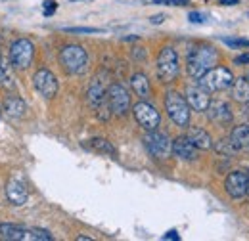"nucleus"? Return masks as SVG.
<instances>
[{
  "mask_svg": "<svg viewBox=\"0 0 249 241\" xmlns=\"http://www.w3.org/2000/svg\"><path fill=\"white\" fill-rule=\"evenodd\" d=\"M218 54L211 46H196L188 54V75L196 81H199L209 69L217 65Z\"/></svg>",
  "mask_w": 249,
  "mask_h": 241,
  "instance_id": "nucleus-1",
  "label": "nucleus"
},
{
  "mask_svg": "<svg viewBox=\"0 0 249 241\" xmlns=\"http://www.w3.org/2000/svg\"><path fill=\"white\" fill-rule=\"evenodd\" d=\"M60 63L62 67L71 73V75H81L87 71V65H89V54L83 46H77V44H69V46H63L62 52H60Z\"/></svg>",
  "mask_w": 249,
  "mask_h": 241,
  "instance_id": "nucleus-2",
  "label": "nucleus"
},
{
  "mask_svg": "<svg viewBox=\"0 0 249 241\" xmlns=\"http://www.w3.org/2000/svg\"><path fill=\"white\" fill-rule=\"evenodd\" d=\"M0 238L12 241H52V236L46 230L25 228L18 224H0Z\"/></svg>",
  "mask_w": 249,
  "mask_h": 241,
  "instance_id": "nucleus-3",
  "label": "nucleus"
},
{
  "mask_svg": "<svg viewBox=\"0 0 249 241\" xmlns=\"http://www.w3.org/2000/svg\"><path fill=\"white\" fill-rule=\"evenodd\" d=\"M165 109L167 115L177 126H188L190 124V105L178 92H167L165 96Z\"/></svg>",
  "mask_w": 249,
  "mask_h": 241,
  "instance_id": "nucleus-4",
  "label": "nucleus"
},
{
  "mask_svg": "<svg viewBox=\"0 0 249 241\" xmlns=\"http://www.w3.org/2000/svg\"><path fill=\"white\" fill-rule=\"evenodd\" d=\"M234 83V75L230 69L226 67H213L209 69L201 79H199V86L205 88L207 92H220L230 88Z\"/></svg>",
  "mask_w": 249,
  "mask_h": 241,
  "instance_id": "nucleus-5",
  "label": "nucleus"
},
{
  "mask_svg": "<svg viewBox=\"0 0 249 241\" xmlns=\"http://www.w3.org/2000/svg\"><path fill=\"white\" fill-rule=\"evenodd\" d=\"M157 75L163 83H173L178 75V56L177 50L165 46L157 56Z\"/></svg>",
  "mask_w": 249,
  "mask_h": 241,
  "instance_id": "nucleus-6",
  "label": "nucleus"
},
{
  "mask_svg": "<svg viewBox=\"0 0 249 241\" xmlns=\"http://www.w3.org/2000/svg\"><path fill=\"white\" fill-rule=\"evenodd\" d=\"M35 56V46L27 38H18L10 48V61L16 69H27Z\"/></svg>",
  "mask_w": 249,
  "mask_h": 241,
  "instance_id": "nucleus-7",
  "label": "nucleus"
},
{
  "mask_svg": "<svg viewBox=\"0 0 249 241\" xmlns=\"http://www.w3.org/2000/svg\"><path fill=\"white\" fill-rule=\"evenodd\" d=\"M144 144L148 151L157 157V159H167L173 153V142L169 140L167 134L156 132V130H148V134L144 136Z\"/></svg>",
  "mask_w": 249,
  "mask_h": 241,
  "instance_id": "nucleus-8",
  "label": "nucleus"
},
{
  "mask_svg": "<svg viewBox=\"0 0 249 241\" xmlns=\"http://www.w3.org/2000/svg\"><path fill=\"white\" fill-rule=\"evenodd\" d=\"M106 100H107V105H109L111 113H115V115H124L130 107V96H128L126 88L121 85H111L107 88Z\"/></svg>",
  "mask_w": 249,
  "mask_h": 241,
  "instance_id": "nucleus-9",
  "label": "nucleus"
},
{
  "mask_svg": "<svg viewBox=\"0 0 249 241\" xmlns=\"http://www.w3.org/2000/svg\"><path fill=\"white\" fill-rule=\"evenodd\" d=\"M134 113V119L138 120L140 126H144L146 130H156L161 122V115L154 105H150L148 102H138L132 109Z\"/></svg>",
  "mask_w": 249,
  "mask_h": 241,
  "instance_id": "nucleus-10",
  "label": "nucleus"
},
{
  "mask_svg": "<svg viewBox=\"0 0 249 241\" xmlns=\"http://www.w3.org/2000/svg\"><path fill=\"white\" fill-rule=\"evenodd\" d=\"M33 85H35V88L40 96H44L48 100L54 98L56 92H58V81H56L54 73L48 71V69H38L33 77Z\"/></svg>",
  "mask_w": 249,
  "mask_h": 241,
  "instance_id": "nucleus-11",
  "label": "nucleus"
},
{
  "mask_svg": "<svg viewBox=\"0 0 249 241\" xmlns=\"http://www.w3.org/2000/svg\"><path fill=\"white\" fill-rule=\"evenodd\" d=\"M226 191L230 197L234 199H242L246 193H248V174L240 172V171H234L226 176V184H224Z\"/></svg>",
  "mask_w": 249,
  "mask_h": 241,
  "instance_id": "nucleus-12",
  "label": "nucleus"
},
{
  "mask_svg": "<svg viewBox=\"0 0 249 241\" xmlns=\"http://www.w3.org/2000/svg\"><path fill=\"white\" fill-rule=\"evenodd\" d=\"M186 102L188 105L196 111H207L211 100H209V92L201 86H188L186 88Z\"/></svg>",
  "mask_w": 249,
  "mask_h": 241,
  "instance_id": "nucleus-13",
  "label": "nucleus"
},
{
  "mask_svg": "<svg viewBox=\"0 0 249 241\" xmlns=\"http://www.w3.org/2000/svg\"><path fill=\"white\" fill-rule=\"evenodd\" d=\"M6 197H8V201L12 205H18V207L25 205L27 203V197H29L25 184L21 180H16V178L8 180V184H6Z\"/></svg>",
  "mask_w": 249,
  "mask_h": 241,
  "instance_id": "nucleus-14",
  "label": "nucleus"
},
{
  "mask_svg": "<svg viewBox=\"0 0 249 241\" xmlns=\"http://www.w3.org/2000/svg\"><path fill=\"white\" fill-rule=\"evenodd\" d=\"M207 117L217 122V124H226L232 120V111H230V105L226 102H211L209 107H207Z\"/></svg>",
  "mask_w": 249,
  "mask_h": 241,
  "instance_id": "nucleus-15",
  "label": "nucleus"
},
{
  "mask_svg": "<svg viewBox=\"0 0 249 241\" xmlns=\"http://www.w3.org/2000/svg\"><path fill=\"white\" fill-rule=\"evenodd\" d=\"M197 148L188 140L186 136H178L177 140H173V153L178 157V159H184V161H194L197 157Z\"/></svg>",
  "mask_w": 249,
  "mask_h": 241,
  "instance_id": "nucleus-16",
  "label": "nucleus"
},
{
  "mask_svg": "<svg viewBox=\"0 0 249 241\" xmlns=\"http://www.w3.org/2000/svg\"><path fill=\"white\" fill-rule=\"evenodd\" d=\"M186 138L197 148V150H211L213 148V140H211V134L199 126H192L188 130Z\"/></svg>",
  "mask_w": 249,
  "mask_h": 241,
  "instance_id": "nucleus-17",
  "label": "nucleus"
},
{
  "mask_svg": "<svg viewBox=\"0 0 249 241\" xmlns=\"http://www.w3.org/2000/svg\"><path fill=\"white\" fill-rule=\"evenodd\" d=\"M230 140L238 151H249V124H240L232 130Z\"/></svg>",
  "mask_w": 249,
  "mask_h": 241,
  "instance_id": "nucleus-18",
  "label": "nucleus"
},
{
  "mask_svg": "<svg viewBox=\"0 0 249 241\" xmlns=\"http://www.w3.org/2000/svg\"><path fill=\"white\" fill-rule=\"evenodd\" d=\"M130 86H132L134 94L140 96L142 100L150 98V94H152L150 81H148V77H146L144 73H136V75H132V79H130Z\"/></svg>",
  "mask_w": 249,
  "mask_h": 241,
  "instance_id": "nucleus-19",
  "label": "nucleus"
},
{
  "mask_svg": "<svg viewBox=\"0 0 249 241\" xmlns=\"http://www.w3.org/2000/svg\"><path fill=\"white\" fill-rule=\"evenodd\" d=\"M4 111L10 115V117H23L25 111H27V105L21 98H16V96H10L6 98L4 102Z\"/></svg>",
  "mask_w": 249,
  "mask_h": 241,
  "instance_id": "nucleus-20",
  "label": "nucleus"
},
{
  "mask_svg": "<svg viewBox=\"0 0 249 241\" xmlns=\"http://www.w3.org/2000/svg\"><path fill=\"white\" fill-rule=\"evenodd\" d=\"M230 88H232V96H234L236 102H240V103H248L249 102V81L248 79H244V77L234 79V83H232Z\"/></svg>",
  "mask_w": 249,
  "mask_h": 241,
  "instance_id": "nucleus-21",
  "label": "nucleus"
},
{
  "mask_svg": "<svg viewBox=\"0 0 249 241\" xmlns=\"http://www.w3.org/2000/svg\"><path fill=\"white\" fill-rule=\"evenodd\" d=\"M106 100V90H104V85L100 83V79H94L90 88H89V103L92 105L94 109H98Z\"/></svg>",
  "mask_w": 249,
  "mask_h": 241,
  "instance_id": "nucleus-22",
  "label": "nucleus"
},
{
  "mask_svg": "<svg viewBox=\"0 0 249 241\" xmlns=\"http://www.w3.org/2000/svg\"><path fill=\"white\" fill-rule=\"evenodd\" d=\"M87 148H90V150L96 151V153H106V155H111V157H115V155H117L115 148H113V146H111L107 140H104V138H92V140H89Z\"/></svg>",
  "mask_w": 249,
  "mask_h": 241,
  "instance_id": "nucleus-23",
  "label": "nucleus"
},
{
  "mask_svg": "<svg viewBox=\"0 0 249 241\" xmlns=\"http://www.w3.org/2000/svg\"><path fill=\"white\" fill-rule=\"evenodd\" d=\"M215 150L220 153V155H234L236 153V148H234V144H232V140L228 138V140H220V142H217V146H215Z\"/></svg>",
  "mask_w": 249,
  "mask_h": 241,
  "instance_id": "nucleus-24",
  "label": "nucleus"
},
{
  "mask_svg": "<svg viewBox=\"0 0 249 241\" xmlns=\"http://www.w3.org/2000/svg\"><path fill=\"white\" fill-rule=\"evenodd\" d=\"M65 33H104V29H98V27H63Z\"/></svg>",
  "mask_w": 249,
  "mask_h": 241,
  "instance_id": "nucleus-25",
  "label": "nucleus"
},
{
  "mask_svg": "<svg viewBox=\"0 0 249 241\" xmlns=\"http://www.w3.org/2000/svg\"><path fill=\"white\" fill-rule=\"evenodd\" d=\"M188 19H190L192 23H205V21H207V16L201 14V12H190V14H188Z\"/></svg>",
  "mask_w": 249,
  "mask_h": 241,
  "instance_id": "nucleus-26",
  "label": "nucleus"
},
{
  "mask_svg": "<svg viewBox=\"0 0 249 241\" xmlns=\"http://www.w3.org/2000/svg\"><path fill=\"white\" fill-rule=\"evenodd\" d=\"M222 42L224 44H228V46H248L249 48V40H246V38H222Z\"/></svg>",
  "mask_w": 249,
  "mask_h": 241,
  "instance_id": "nucleus-27",
  "label": "nucleus"
},
{
  "mask_svg": "<svg viewBox=\"0 0 249 241\" xmlns=\"http://www.w3.org/2000/svg\"><path fill=\"white\" fill-rule=\"evenodd\" d=\"M154 4H167V6H186L190 0H150Z\"/></svg>",
  "mask_w": 249,
  "mask_h": 241,
  "instance_id": "nucleus-28",
  "label": "nucleus"
},
{
  "mask_svg": "<svg viewBox=\"0 0 249 241\" xmlns=\"http://www.w3.org/2000/svg\"><path fill=\"white\" fill-rule=\"evenodd\" d=\"M42 6H44V16H52L56 12V8H58V4L54 0H46Z\"/></svg>",
  "mask_w": 249,
  "mask_h": 241,
  "instance_id": "nucleus-29",
  "label": "nucleus"
},
{
  "mask_svg": "<svg viewBox=\"0 0 249 241\" xmlns=\"http://www.w3.org/2000/svg\"><path fill=\"white\" fill-rule=\"evenodd\" d=\"M163 240H180V236H178V232L177 230H171V232H167L165 236H163Z\"/></svg>",
  "mask_w": 249,
  "mask_h": 241,
  "instance_id": "nucleus-30",
  "label": "nucleus"
},
{
  "mask_svg": "<svg viewBox=\"0 0 249 241\" xmlns=\"http://www.w3.org/2000/svg\"><path fill=\"white\" fill-rule=\"evenodd\" d=\"M163 21H165V16H163V14H159V16H154V17H152V23H154V25H159V23H163Z\"/></svg>",
  "mask_w": 249,
  "mask_h": 241,
  "instance_id": "nucleus-31",
  "label": "nucleus"
},
{
  "mask_svg": "<svg viewBox=\"0 0 249 241\" xmlns=\"http://www.w3.org/2000/svg\"><path fill=\"white\" fill-rule=\"evenodd\" d=\"M236 63H238V65H240V63H249V54H244V56H238V58H236Z\"/></svg>",
  "mask_w": 249,
  "mask_h": 241,
  "instance_id": "nucleus-32",
  "label": "nucleus"
},
{
  "mask_svg": "<svg viewBox=\"0 0 249 241\" xmlns=\"http://www.w3.org/2000/svg\"><path fill=\"white\" fill-rule=\"evenodd\" d=\"M220 4H224V6H234V4H238V0H218Z\"/></svg>",
  "mask_w": 249,
  "mask_h": 241,
  "instance_id": "nucleus-33",
  "label": "nucleus"
},
{
  "mask_svg": "<svg viewBox=\"0 0 249 241\" xmlns=\"http://www.w3.org/2000/svg\"><path fill=\"white\" fill-rule=\"evenodd\" d=\"M77 241H90V238H87V236H79Z\"/></svg>",
  "mask_w": 249,
  "mask_h": 241,
  "instance_id": "nucleus-34",
  "label": "nucleus"
},
{
  "mask_svg": "<svg viewBox=\"0 0 249 241\" xmlns=\"http://www.w3.org/2000/svg\"><path fill=\"white\" fill-rule=\"evenodd\" d=\"M246 113H248V117H249V102H248V107H246Z\"/></svg>",
  "mask_w": 249,
  "mask_h": 241,
  "instance_id": "nucleus-35",
  "label": "nucleus"
},
{
  "mask_svg": "<svg viewBox=\"0 0 249 241\" xmlns=\"http://www.w3.org/2000/svg\"><path fill=\"white\" fill-rule=\"evenodd\" d=\"M248 193H249V174H248Z\"/></svg>",
  "mask_w": 249,
  "mask_h": 241,
  "instance_id": "nucleus-36",
  "label": "nucleus"
},
{
  "mask_svg": "<svg viewBox=\"0 0 249 241\" xmlns=\"http://www.w3.org/2000/svg\"><path fill=\"white\" fill-rule=\"evenodd\" d=\"M0 117H2V111H0Z\"/></svg>",
  "mask_w": 249,
  "mask_h": 241,
  "instance_id": "nucleus-37",
  "label": "nucleus"
},
{
  "mask_svg": "<svg viewBox=\"0 0 249 241\" xmlns=\"http://www.w3.org/2000/svg\"><path fill=\"white\" fill-rule=\"evenodd\" d=\"M71 2H75V0H71Z\"/></svg>",
  "mask_w": 249,
  "mask_h": 241,
  "instance_id": "nucleus-38",
  "label": "nucleus"
}]
</instances>
